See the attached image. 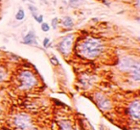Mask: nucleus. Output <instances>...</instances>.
I'll list each match as a JSON object with an SVG mask.
<instances>
[{
  "label": "nucleus",
  "mask_w": 140,
  "mask_h": 130,
  "mask_svg": "<svg viewBox=\"0 0 140 130\" xmlns=\"http://www.w3.org/2000/svg\"><path fill=\"white\" fill-rule=\"evenodd\" d=\"M41 30L43 31V32H48V31L50 30L49 24L45 23V22H42V23H41Z\"/></svg>",
  "instance_id": "obj_15"
},
{
  "label": "nucleus",
  "mask_w": 140,
  "mask_h": 130,
  "mask_svg": "<svg viewBox=\"0 0 140 130\" xmlns=\"http://www.w3.org/2000/svg\"><path fill=\"white\" fill-rule=\"evenodd\" d=\"M51 62H52V64H53V65H59V61H58V59L56 58V57H52L51 58Z\"/></svg>",
  "instance_id": "obj_19"
},
{
  "label": "nucleus",
  "mask_w": 140,
  "mask_h": 130,
  "mask_svg": "<svg viewBox=\"0 0 140 130\" xmlns=\"http://www.w3.org/2000/svg\"><path fill=\"white\" fill-rule=\"evenodd\" d=\"M61 130H73L72 128V123L68 120H62L60 122Z\"/></svg>",
  "instance_id": "obj_10"
},
{
  "label": "nucleus",
  "mask_w": 140,
  "mask_h": 130,
  "mask_svg": "<svg viewBox=\"0 0 140 130\" xmlns=\"http://www.w3.org/2000/svg\"><path fill=\"white\" fill-rule=\"evenodd\" d=\"M36 21L38 22V23H42V22H43V16L38 15V17H37V18H36Z\"/></svg>",
  "instance_id": "obj_18"
},
{
  "label": "nucleus",
  "mask_w": 140,
  "mask_h": 130,
  "mask_svg": "<svg viewBox=\"0 0 140 130\" xmlns=\"http://www.w3.org/2000/svg\"><path fill=\"white\" fill-rule=\"evenodd\" d=\"M131 72V77L134 81L139 82L140 81V65L138 62H135V65L133 66V68L130 69Z\"/></svg>",
  "instance_id": "obj_8"
},
{
  "label": "nucleus",
  "mask_w": 140,
  "mask_h": 130,
  "mask_svg": "<svg viewBox=\"0 0 140 130\" xmlns=\"http://www.w3.org/2000/svg\"><path fill=\"white\" fill-rule=\"evenodd\" d=\"M79 54L86 59L97 58L104 51L102 41L97 39L88 38L83 41L78 46Z\"/></svg>",
  "instance_id": "obj_1"
},
{
  "label": "nucleus",
  "mask_w": 140,
  "mask_h": 130,
  "mask_svg": "<svg viewBox=\"0 0 140 130\" xmlns=\"http://www.w3.org/2000/svg\"><path fill=\"white\" fill-rule=\"evenodd\" d=\"M24 17H25V13H24V11L22 9H19V10L17 11V15H15V18H17V20H22Z\"/></svg>",
  "instance_id": "obj_12"
},
{
  "label": "nucleus",
  "mask_w": 140,
  "mask_h": 130,
  "mask_svg": "<svg viewBox=\"0 0 140 130\" xmlns=\"http://www.w3.org/2000/svg\"><path fill=\"white\" fill-rule=\"evenodd\" d=\"M83 1H84V0H70L69 3H70V5L76 7V6H79L81 3H83Z\"/></svg>",
  "instance_id": "obj_14"
},
{
  "label": "nucleus",
  "mask_w": 140,
  "mask_h": 130,
  "mask_svg": "<svg viewBox=\"0 0 140 130\" xmlns=\"http://www.w3.org/2000/svg\"><path fill=\"white\" fill-rule=\"evenodd\" d=\"M6 77H7V72H6V70L4 69H2V68H0V82L4 81V80L6 79Z\"/></svg>",
  "instance_id": "obj_13"
},
{
  "label": "nucleus",
  "mask_w": 140,
  "mask_h": 130,
  "mask_svg": "<svg viewBox=\"0 0 140 130\" xmlns=\"http://www.w3.org/2000/svg\"><path fill=\"white\" fill-rule=\"evenodd\" d=\"M73 41H74V36L73 35H68L65 36L62 41L59 44V50L61 53L64 55H69L72 50V45H73Z\"/></svg>",
  "instance_id": "obj_4"
},
{
  "label": "nucleus",
  "mask_w": 140,
  "mask_h": 130,
  "mask_svg": "<svg viewBox=\"0 0 140 130\" xmlns=\"http://www.w3.org/2000/svg\"><path fill=\"white\" fill-rule=\"evenodd\" d=\"M57 26H58V19H57V18H53V19H52V28H53V29H56Z\"/></svg>",
  "instance_id": "obj_17"
},
{
  "label": "nucleus",
  "mask_w": 140,
  "mask_h": 130,
  "mask_svg": "<svg viewBox=\"0 0 140 130\" xmlns=\"http://www.w3.org/2000/svg\"><path fill=\"white\" fill-rule=\"evenodd\" d=\"M134 65H135V62H133V59L125 57L119 62V69L123 71H129L133 69Z\"/></svg>",
  "instance_id": "obj_7"
},
{
  "label": "nucleus",
  "mask_w": 140,
  "mask_h": 130,
  "mask_svg": "<svg viewBox=\"0 0 140 130\" xmlns=\"http://www.w3.org/2000/svg\"><path fill=\"white\" fill-rule=\"evenodd\" d=\"M24 2H25V1H29V2H31V3H33L34 4V0H23Z\"/></svg>",
  "instance_id": "obj_21"
},
{
  "label": "nucleus",
  "mask_w": 140,
  "mask_h": 130,
  "mask_svg": "<svg viewBox=\"0 0 140 130\" xmlns=\"http://www.w3.org/2000/svg\"><path fill=\"white\" fill-rule=\"evenodd\" d=\"M14 124L17 128L21 130H27L32 127V120L31 118L25 115V114H19L14 119Z\"/></svg>",
  "instance_id": "obj_3"
},
{
  "label": "nucleus",
  "mask_w": 140,
  "mask_h": 130,
  "mask_svg": "<svg viewBox=\"0 0 140 130\" xmlns=\"http://www.w3.org/2000/svg\"><path fill=\"white\" fill-rule=\"evenodd\" d=\"M23 44L25 45H37V41H36V34L34 31H30L25 37H24Z\"/></svg>",
  "instance_id": "obj_9"
},
{
  "label": "nucleus",
  "mask_w": 140,
  "mask_h": 130,
  "mask_svg": "<svg viewBox=\"0 0 140 130\" xmlns=\"http://www.w3.org/2000/svg\"><path fill=\"white\" fill-rule=\"evenodd\" d=\"M95 101L97 106L103 111H109L111 108V103L109 98H106L105 96L101 93H97L95 96Z\"/></svg>",
  "instance_id": "obj_5"
},
{
  "label": "nucleus",
  "mask_w": 140,
  "mask_h": 130,
  "mask_svg": "<svg viewBox=\"0 0 140 130\" xmlns=\"http://www.w3.org/2000/svg\"><path fill=\"white\" fill-rule=\"evenodd\" d=\"M62 24H63L64 27L70 28L73 26V20H72V18L70 17H65L63 21H62Z\"/></svg>",
  "instance_id": "obj_11"
},
{
  "label": "nucleus",
  "mask_w": 140,
  "mask_h": 130,
  "mask_svg": "<svg viewBox=\"0 0 140 130\" xmlns=\"http://www.w3.org/2000/svg\"><path fill=\"white\" fill-rule=\"evenodd\" d=\"M27 130H38V129H36V128H32V129H30V128H29V129H27Z\"/></svg>",
  "instance_id": "obj_22"
},
{
  "label": "nucleus",
  "mask_w": 140,
  "mask_h": 130,
  "mask_svg": "<svg viewBox=\"0 0 140 130\" xmlns=\"http://www.w3.org/2000/svg\"><path fill=\"white\" fill-rule=\"evenodd\" d=\"M49 42H50V39L45 38L44 41H43V45H44V47H47L48 45H49Z\"/></svg>",
  "instance_id": "obj_20"
},
{
  "label": "nucleus",
  "mask_w": 140,
  "mask_h": 130,
  "mask_svg": "<svg viewBox=\"0 0 140 130\" xmlns=\"http://www.w3.org/2000/svg\"><path fill=\"white\" fill-rule=\"evenodd\" d=\"M129 113L133 120H138L140 119V103L139 100H134L129 107Z\"/></svg>",
  "instance_id": "obj_6"
},
{
  "label": "nucleus",
  "mask_w": 140,
  "mask_h": 130,
  "mask_svg": "<svg viewBox=\"0 0 140 130\" xmlns=\"http://www.w3.org/2000/svg\"><path fill=\"white\" fill-rule=\"evenodd\" d=\"M28 8H29V10H30V12H31L32 14H37V13H38V9H37V7L33 6L32 4L28 5Z\"/></svg>",
  "instance_id": "obj_16"
},
{
  "label": "nucleus",
  "mask_w": 140,
  "mask_h": 130,
  "mask_svg": "<svg viewBox=\"0 0 140 130\" xmlns=\"http://www.w3.org/2000/svg\"><path fill=\"white\" fill-rule=\"evenodd\" d=\"M19 81H20V86L22 89L29 90L35 87L38 83V80L36 78V76L29 70H23L19 74Z\"/></svg>",
  "instance_id": "obj_2"
}]
</instances>
